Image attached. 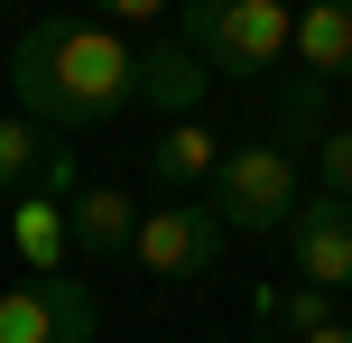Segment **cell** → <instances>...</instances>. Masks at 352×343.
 Wrapping results in <instances>:
<instances>
[{"label": "cell", "instance_id": "11", "mask_svg": "<svg viewBox=\"0 0 352 343\" xmlns=\"http://www.w3.org/2000/svg\"><path fill=\"white\" fill-rule=\"evenodd\" d=\"M213 167H223V140H213L195 111H186V121H167L158 140H148V177L176 186V195H186V186H213Z\"/></svg>", "mask_w": 352, "mask_h": 343}, {"label": "cell", "instance_id": "1", "mask_svg": "<svg viewBox=\"0 0 352 343\" xmlns=\"http://www.w3.org/2000/svg\"><path fill=\"white\" fill-rule=\"evenodd\" d=\"M10 93L28 102V121L47 130H102L140 102V47L111 19L56 10L10 47Z\"/></svg>", "mask_w": 352, "mask_h": 343}, {"label": "cell", "instance_id": "2", "mask_svg": "<svg viewBox=\"0 0 352 343\" xmlns=\"http://www.w3.org/2000/svg\"><path fill=\"white\" fill-rule=\"evenodd\" d=\"M176 37L223 74H278L297 47V0H176Z\"/></svg>", "mask_w": 352, "mask_h": 343}, {"label": "cell", "instance_id": "13", "mask_svg": "<svg viewBox=\"0 0 352 343\" xmlns=\"http://www.w3.org/2000/svg\"><path fill=\"white\" fill-rule=\"evenodd\" d=\"M324 130H334V121H324V84H316V74H287V93L269 102V140H278V148H316Z\"/></svg>", "mask_w": 352, "mask_h": 343}, {"label": "cell", "instance_id": "15", "mask_svg": "<svg viewBox=\"0 0 352 343\" xmlns=\"http://www.w3.org/2000/svg\"><path fill=\"white\" fill-rule=\"evenodd\" d=\"M316 167H324V186H334V195H352V121H334L316 140Z\"/></svg>", "mask_w": 352, "mask_h": 343}, {"label": "cell", "instance_id": "5", "mask_svg": "<svg viewBox=\"0 0 352 343\" xmlns=\"http://www.w3.org/2000/svg\"><path fill=\"white\" fill-rule=\"evenodd\" d=\"M0 343H93V288L65 269H37L0 297Z\"/></svg>", "mask_w": 352, "mask_h": 343}, {"label": "cell", "instance_id": "17", "mask_svg": "<svg viewBox=\"0 0 352 343\" xmlns=\"http://www.w3.org/2000/svg\"><path fill=\"white\" fill-rule=\"evenodd\" d=\"M297 343H352V325H343V316H324V325H316V334H297Z\"/></svg>", "mask_w": 352, "mask_h": 343}, {"label": "cell", "instance_id": "16", "mask_svg": "<svg viewBox=\"0 0 352 343\" xmlns=\"http://www.w3.org/2000/svg\"><path fill=\"white\" fill-rule=\"evenodd\" d=\"M93 10H102V19H130V28H148V19H167L176 0H93Z\"/></svg>", "mask_w": 352, "mask_h": 343}, {"label": "cell", "instance_id": "6", "mask_svg": "<svg viewBox=\"0 0 352 343\" xmlns=\"http://www.w3.org/2000/svg\"><path fill=\"white\" fill-rule=\"evenodd\" d=\"M287 260H297V278H316V288H352V195H306L297 223H287Z\"/></svg>", "mask_w": 352, "mask_h": 343}, {"label": "cell", "instance_id": "14", "mask_svg": "<svg viewBox=\"0 0 352 343\" xmlns=\"http://www.w3.org/2000/svg\"><path fill=\"white\" fill-rule=\"evenodd\" d=\"M324 316H334V288H316V278H297V288H260V325H269V334H316Z\"/></svg>", "mask_w": 352, "mask_h": 343}, {"label": "cell", "instance_id": "12", "mask_svg": "<svg viewBox=\"0 0 352 343\" xmlns=\"http://www.w3.org/2000/svg\"><path fill=\"white\" fill-rule=\"evenodd\" d=\"M10 241H19V260H28V269H56V260L74 251V223H65V204H56V195H19Z\"/></svg>", "mask_w": 352, "mask_h": 343}, {"label": "cell", "instance_id": "4", "mask_svg": "<svg viewBox=\"0 0 352 343\" xmlns=\"http://www.w3.org/2000/svg\"><path fill=\"white\" fill-rule=\"evenodd\" d=\"M232 223L213 214V204H158V214H140V241H130V260H140L148 278H167V288H186V278H204L213 260H223Z\"/></svg>", "mask_w": 352, "mask_h": 343}, {"label": "cell", "instance_id": "9", "mask_svg": "<svg viewBox=\"0 0 352 343\" xmlns=\"http://www.w3.org/2000/svg\"><path fill=\"white\" fill-rule=\"evenodd\" d=\"M204 84H213V74H204V56H195L186 37H167V47H148V56H140V102H148V111H167V121H186V111L204 102Z\"/></svg>", "mask_w": 352, "mask_h": 343}, {"label": "cell", "instance_id": "8", "mask_svg": "<svg viewBox=\"0 0 352 343\" xmlns=\"http://www.w3.org/2000/svg\"><path fill=\"white\" fill-rule=\"evenodd\" d=\"M297 74L316 84H343L352 74V0H297Z\"/></svg>", "mask_w": 352, "mask_h": 343}, {"label": "cell", "instance_id": "3", "mask_svg": "<svg viewBox=\"0 0 352 343\" xmlns=\"http://www.w3.org/2000/svg\"><path fill=\"white\" fill-rule=\"evenodd\" d=\"M297 204H306V186H297V148H278V140L223 148V167H213V214H223L232 232L278 241L287 223H297Z\"/></svg>", "mask_w": 352, "mask_h": 343}, {"label": "cell", "instance_id": "7", "mask_svg": "<svg viewBox=\"0 0 352 343\" xmlns=\"http://www.w3.org/2000/svg\"><path fill=\"white\" fill-rule=\"evenodd\" d=\"M0 186L65 195V186H74V148H56L47 121H10V111H0Z\"/></svg>", "mask_w": 352, "mask_h": 343}, {"label": "cell", "instance_id": "10", "mask_svg": "<svg viewBox=\"0 0 352 343\" xmlns=\"http://www.w3.org/2000/svg\"><path fill=\"white\" fill-rule=\"evenodd\" d=\"M65 223H74V251H93V260H130V241H140V214H130L121 186H84L65 204Z\"/></svg>", "mask_w": 352, "mask_h": 343}]
</instances>
